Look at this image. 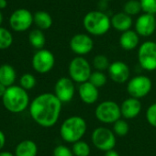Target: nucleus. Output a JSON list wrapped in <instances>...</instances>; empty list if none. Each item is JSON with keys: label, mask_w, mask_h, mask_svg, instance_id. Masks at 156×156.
<instances>
[{"label": "nucleus", "mask_w": 156, "mask_h": 156, "mask_svg": "<svg viewBox=\"0 0 156 156\" xmlns=\"http://www.w3.org/2000/svg\"><path fill=\"white\" fill-rule=\"evenodd\" d=\"M62 101L54 93H43L36 97L30 105V114L40 126L51 128L54 126L61 115Z\"/></svg>", "instance_id": "nucleus-1"}, {"label": "nucleus", "mask_w": 156, "mask_h": 156, "mask_svg": "<svg viewBox=\"0 0 156 156\" xmlns=\"http://www.w3.org/2000/svg\"><path fill=\"white\" fill-rule=\"evenodd\" d=\"M83 26L91 36H103L111 28V19L102 10H92L84 16Z\"/></svg>", "instance_id": "nucleus-2"}, {"label": "nucleus", "mask_w": 156, "mask_h": 156, "mask_svg": "<svg viewBox=\"0 0 156 156\" xmlns=\"http://www.w3.org/2000/svg\"><path fill=\"white\" fill-rule=\"evenodd\" d=\"M3 105L12 113H20L24 111L29 104L30 98L26 89L20 86H10L7 88L2 97Z\"/></svg>", "instance_id": "nucleus-3"}, {"label": "nucleus", "mask_w": 156, "mask_h": 156, "mask_svg": "<svg viewBox=\"0 0 156 156\" xmlns=\"http://www.w3.org/2000/svg\"><path fill=\"white\" fill-rule=\"evenodd\" d=\"M87 125L84 118L72 116L67 118L61 125L60 135L62 139L69 143L80 140L87 132Z\"/></svg>", "instance_id": "nucleus-4"}, {"label": "nucleus", "mask_w": 156, "mask_h": 156, "mask_svg": "<svg viewBox=\"0 0 156 156\" xmlns=\"http://www.w3.org/2000/svg\"><path fill=\"white\" fill-rule=\"evenodd\" d=\"M92 65L84 56H75L68 65V73L71 79L76 84H82L89 80L92 73Z\"/></svg>", "instance_id": "nucleus-5"}, {"label": "nucleus", "mask_w": 156, "mask_h": 156, "mask_svg": "<svg viewBox=\"0 0 156 156\" xmlns=\"http://www.w3.org/2000/svg\"><path fill=\"white\" fill-rule=\"evenodd\" d=\"M138 62L141 69L152 72L156 70V41H146L138 49Z\"/></svg>", "instance_id": "nucleus-6"}, {"label": "nucleus", "mask_w": 156, "mask_h": 156, "mask_svg": "<svg viewBox=\"0 0 156 156\" xmlns=\"http://www.w3.org/2000/svg\"><path fill=\"white\" fill-rule=\"evenodd\" d=\"M97 119L105 124H113L121 116L120 106L112 100H105L99 103L95 110Z\"/></svg>", "instance_id": "nucleus-7"}, {"label": "nucleus", "mask_w": 156, "mask_h": 156, "mask_svg": "<svg viewBox=\"0 0 156 156\" xmlns=\"http://www.w3.org/2000/svg\"><path fill=\"white\" fill-rule=\"evenodd\" d=\"M152 88V82L151 78L139 74L135 75L127 82V92L129 97L141 99L150 94Z\"/></svg>", "instance_id": "nucleus-8"}, {"label": "nucleus", "mask_w": 156, "mask_h": 156, "mask_svg": "<svg viewBox=\"0 0 156 156\" xmlns=\"http://www.w3.org/2000/svg\"><path fill=\"white\" fill-rule=\"evenodd\" d=\"M91 140L94 146L103 151L112 150L116 145L114 131L106 127H98L95 129L92 132Z\"/></svg>", "instance_id": "nucleus-9"}, {"label": "nucleus", "mask_w": 156, "mask_h": 156, "mask_svg": "<svg viewBox=\"0 0 156 156\" xmlns=\"http://www.w3.org/2000/svg\"><path fill=\"white\" fill-rule=\"evenodd\" d=\"M32 67L39 73H47L52 70L55 64L53 53L47 49L38 50L32 57Z\"/></svg>", "instance_id": "nucleus-10"}, {"label": "nucleus", "mask_w": 156, "mask_h": 156, "mask_svg": "<svg viewBox=\"0 0 156 156\" xmlns=\"http://www.w3.org/2000/svg\"><path fill=\"white\" fill-rule=\"evenodd\" d=\"M70 49L77 56H85L92 51L94 48V41L90 34L77 33L70 40Z\"/></svg>", "instance_id": "nucleus-11"}, {"label": "nucleus", "mask_w": 156, "mask_h": 156, "mask_svg": "<svg viewBox=\"0 0 156 156\" xmlns=\"http://www.w3.org/2000/svg\"><path fill=\"white\" fill-rule=\"evenodd\" d=\"M33 23L32 13L26 9H17L9 18V25L11 29L17 32H24L28 30Z\"/></svg>", "instance_id": "nucleus-12"}, {"label": "nucleus", "mask_w": 156, "mask_h": 156, "mask_svg": "<svg viewBox=\"0 0 156 156\" xmlns=\"http://www.w3.org/2000/svg\"><path fill=\"white\" fill-rule=\"evenodd\" d=\"M54 95L62 103L72 101L75 95V83L70 77L63 76L59 78L54 86Z\"/></svg>", "instance_id": "nucleus-13"}, {"label": "nucleus", "mask_w": 156, "mask_h": 156, "mask_svg": "<svg viewBox=\"0 0 156 156\" xmlns=\"http://www.w3.org/2000/svg\"><path fill=\"white\" fill-rule=\"evenodd\" d=\"M134 30L140 37H150L156 30L155 15L145 13L140 14L135 20Z\"/></svg>", "instance_id": "nucleus-14"}, {"label": "nucleus", "mask_w": 156, "mask_h": 156, "mask_svg": "<svg viewBox=\"0 0 156 156\" xmlns=\"http://www.w3.org/2000/svg\"><path fill=\"white\" fill-rule=\"evenodd\" d=\"M108 74L110 79L116 84H125L129 80V66L122 61H115L110 62L108 69Z\"/></svg>", "instance_id": "nucleus-15"}, {"label": "nucleus", "mask_w": 156, "mask_h": 156, "mask_svg": "<svg viewBox=\"0 0 156 156\" xmlns=\"http://www.w3.org/2000/svg\"><path fill=\"white\" fill-rule=\"evenodd\" d=\"M79 98L87 105H93L95 104L99 98V90L98 87L94 86L89 81L84 82L79 84L77 89Z\"/></svg>", "instance_id": "nucleus-16"}, {"label": "nucleus", "mask_w": 156, "mask_h": 156, "mask_svg": "<svg viewBox=\"0 0 156 156\" xmlns=\"http://www.w3.org/2000/svg\"><path fill=\"white\" fill-rule=\"evenodd\" d=\"M141 103L140 99L129 97L120 104L121 116L126 119H132L139 116L141 111Z\"/></svg>", "instance_id": "nucleus-17"}, {"label": "nucleus", "mask_w": 156, "mask_h": 156, "mask_svg": "<svg viewBox=\"0 0 156 156\" xmlns=\"http://www.w3.org/2000/svg\"><path fill=\"white\" fill-rule=\"evenodd\" d=\"M111 28L119 32H124L130 30L133 26L132 17L126 14L125 12H118L114 14L111 18Z\"/></svg>", "instance_id": "nucleus-18"}, {"label": "nucleus", "mask_w": 156, "mask_h": 156, "mask_svg": "<svg viewBox=\"0 0 156 156\" xmlns=\"http://www.w3.org/2000/svg\"><path fill=\"white\" fill-rule=\"evenodd\" d=\"M140 35L134 30H128L121 32L119 37V46L125 51H132L140 46Z\"/></svg>", "instance_id": "nucleus-19"}, {"label": "nucleus", "mask_w": 156, "mask_h": 156, "mask_svg": "<svg viewBox=\"0 0 156 156\" xmlns=\"http://www.w3.org/2000/svg\"><path fill=\"white\" fill-rule=\"evenodd\" d=\"M38 146L30 140H25L20 142L15 149V156H37Z\"/></svg>", "instance_id": "nucleus-20"}, {"label": "nucleus", "mask_w": 156, "mask_h": 156, "mask_svg": "<svg viewBox=\"0 0 156 156\" xmlns=\"http://www.w3.org/2000/svg\"><path fill=\"white\" fill-rule=\"evenodd\" d=\"M16 71L10 64H2L0 66V83L7 87L13 86L16 81Z\"/></svg>", "instance_id": "nucleus-21"}, {"label": "nucleus", "mask_w": 156, "mask_h": 156, "mask_svg": "<svg viewBox=\"0 0 156 156\" xmlns=\"http://www.w3.org/2000/svg\"><path fill=\"white\" fill-rule=\"evenodd\" d=\"M33 20H34V24L38 27V29L41 30H49L53 23L51 16L48 12L43 10L37 11L33 15Z\"/></svg>", "instance_id": "nucleus-22"}, {"label": "nucleus", "mask_w": 156, "mask_h": 156, "mask_svg": "<svg viewBox=\"0 0 156 156\" xmlns=\"http://www.w3.org/2000/svg\"><path fill=\"white\" fill-rule=\"evenodd\" d=\"M29 41L30 45L37 49H43L45 43H46V38L45 35L43 33V31L40 29H36V30H32L30 34H29Z\"/></svg>", "instance_id": "nucleus-23"}, {"label": "nucleus", "mask_w": 156, "mask_h": 156, "mask_svg": "<svg viewBox=\"0 0 156 156\" xmlns=\"http://www.w3.org/2000/svg\"><path fill=\"white\" fill-rule=\"evenodd\" d=\"M123 12L131 17L140 15L142 12L140 0H128L123 5Z\"/></svg>", "instance_id": "nucleus-24"}, {"label": "nucleus", "mask_w": 156, "mask_h": 156, "mask_svg": "<svg viewBox=\"0 0 156 156\" xmlns=\"http://www.w3.org/2000/svg\"><path fill=\"white\" fill-rule=\"evenodd\" d=\"M88 81L90 83H92L94 86H96L97 87L100 88V87H103L104 86L107 85V83H108V75L103 71L95 70V71L92 72Z\"/></svg>", "instance_id": "nucleus-25"}, {"label": "nucleus", "mask_w": 156, "mask_h": 156, "mask_svg": "<svg viewBox=\"0 0 156 156\" xmlns=\"http://www.w3.org/2000/svg\"><path fill=\"white\" fill-rule=\"evenodd\" d=\"M72 151L74 156H89L90 154V147L88 143L81 140L73 142Z\"/></svg>", "instance_id": "nucleus-26"}, {"label": "nucleus", "mask_w": 156, "mask_h": 156, "mask_svg": "<svg viewBox=\"0 0 156 156\" xmlns=\"http://www.w3.org/2000/svg\"><path fill=\"white\" fill-rule=\"evenodd\" d=\"M109 65H110V62L108 58L104 54H98L93 58L92 66L95 68V70L105 72L108 71Z\"/></svg>", "instance_id": "nucleus-27"}, {"label": "nucleus", "mask_w": 156, "mask_h": 156, "mask_svg": "<svg viewBox=\"0 0 156 156\" xmlns=\"http://www.w3.org/2000/svg\"><path fill=\"white\" fill-rule=\"evenodd\" d=\"M13 43V36L9 30L0 26V50L9 48Z\"/></svg>", "instance_id": "nucleus-28"}, {"label": "nucleus", "mask_w": 156, "mask_h": 156, "mask_svg": "<svg viewBox=\"0 0 156 156\" xmlns=\"http://www.w3.org/2000/svg\"><path fill=\"white\" fill-rule=\"evenodd\" d=\"M129 130V126L128 122L124 119H118L116 122L113 123V131L116 135L119 137L126 136Z\"/></svg>", "instance_id": "nucleus-29"}, {"label": "nucleus", "mask_w": 156, "mask_h": 156, "mask_svg": "<svg viewBox=\"0 0 156 156\" xmlns=\"http://www.w3.org/2000/svg\"><path fill=\"white\" fill-rule=\"evenodd\" d=\"M20 87L26 89L27 91L31 90L36 86V78L31 73H24L20 77Z\"/></svg>", "instance_id": "nucleus-30"}, {"label": "nucleus", "mask_w": 156, "mask_h": 156, "mask_svg": "<svg viewBox=\"0 0 156 156\" xmlns=\"http://www.w3.org/2000/svg\"><path fill=\"white\" fill-rule=\"evenodd\" d=\"M142 12L156 14V0H140Z\"/></svg>", "instance_id": "nucleus-31"}, {"label": "nucleus", "mask_w": 156, "mask_h": 156, "mask_svg": "<svg viewBox=\"0 0 156 156\" xmlns=\"http://www.w3.org/2000/svg\"><path fill=\"white\" fill-rule=\"evenodd\" d=\"M145 116H146V119L148 123L151 126L156 128V102L149 106V108L146 110Z\"/></svg>", "instance_id": "nucleus-32"}, {"label": "nucleus", "mask_w": 156, "mask_h": 156, "mask_svg": "<svg viewBox=\"0 0 156 156\" xmlns=\"http://www.w3.org/2000/svg\"><path fill=\"white\" fill-rule=\"evenodd\" d=\"M53 156H74L73 151L64 145H58L53 150Z\"/></svg>", "instance_id": "nucleus-33"}, {"label": "nucleus", "mask_w": 156, "mask_h": 156, "mask_svg": "<svg viewBox=\"0 0 156 156\" xmlns=\"http://www.w3.org/2000/svg\"><path fill=\"white\" fill-rule=\"evenodd\" d=\"M6 144V136L3 131L0 130V151H1Z\"/></svg>", "instance_id": "nucleus-34"}, {"label": "nucleus", "mask_w": 156, "mask_h": 156, "mask_svg": "<svg viewBox=\"0 0 156 156\" xmlns=\"http://www.w3.org/2000/svg\"><path fill=\"white\" fill-rule=\"evenodd\" d=\"M105 156H119V154L116 151H114V149H112V150H109V151H106Z\"/></svg>", "instance_id": "nucleus-35"}, {"label": "nucleus", "mask_w": 156, "mask_h": 156, "mask_svg": "<svg viewBox=\"0 0 156 156\" xmlns=\"http://www.w3.org/2000/svg\"><path fill=\"white\" fill-rule=\"evenodd\" d=\"M7 88L8 87L5 85H3L2 83H0V98H2L4 96V94L6 93Z\"/></svg>", "instance_id": "nucleus-36"}, {"label": "nucleus", "mask_w": 156, "mask_h": 156, "mask_svg": "<svg viewBox=\"0 0 156 156\" xmlns=\"http://www.w3.org/2000/svg\"><path fill=\"white\" fill-rule=\"evenodd\" d=\"M7 6H8L7 0H0V10L6 9Z\"/></svg>", "instance_id": "nucleus-37"}, {"label": "nucleus", "mask_w": 156, "mask_h": 156, "mask_svg": "<svg viewBox=\"0 0 156 156\" xmlns=\"http://www.w3.org/2000/svg\"><path fill=\"white\" fill-rule=\"evenodd\" d=\"M0 156H15V154L10 151H0Z\"/></svg>", "instance_id": "nucleus-38"}, {"label": "nucleus", "mask_w": 156, "mask_h": 156, "mask_svg": "<svg viewBox=\"0 0 156 156\" xmlns=\"http://www.w3.org/2000/svg\"><path fill=\"white\" fill-rule=\"evenodd\" d=\"M2 23H3V15H2L1 11H0V26H1Z\"/></svg>", "instance_id": "nucleus-39"}, {"label": "nucleus", "mask_w": 156, "mask_h": 156, "mask_svg": "<svg viewBox=\"0 0 156 156\" xmlns=\"http://www.w3.org/2000/svg\"><path fill=\"white\" fill-rule=\"evenodd\" d=\"M101 1H105V2H108V1H110V0H101Z\"/></svg>", "instance_id": "nucleus-40"}]
</instances>
